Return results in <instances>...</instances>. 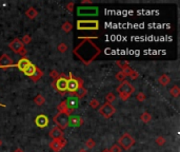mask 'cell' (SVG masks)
<instances>
[{
    "label": "cell",
    "mask_w": 180,
    "mask_h": 152,
    "mask_svg": "<svg viewBox=\"0 0 180 152\" xmlns=\"http://www.w3.org/2000/svg\"><path fill=\"white\" fill-rule=\"evenodd\" d=\"M78 103H79V99H78L77 97H75L74 95H71L68 99H65L66 107H68V111L71 112V114H72L73 112H74L75 108H77Z\"/></svg>",
    "instance_id": "cell-11"
},
{
    "label": "cell",
    "mask_w": 180,
    "mask_h": 152,
    "mask_svg": "<svg viewBox=\"0 0 180 152\" xmlns=\"http://www.w3.org/2000/svg\"><path fill=\"white\" fill-rule=\"evenodd\" d=\"M121 72H122L123 74H124L125 77H127V76H130V75H131V73L133 72V69L129 66V67H127V68L122 69V70H121Z\"/></svg>",
    "instance_id": "cell-36"
},
{
    "label": "cell",
    "mask_w": 180,
    "mask_h": 152,
    "mask_svg": "<svg viewBox=\"0 0 180 152\" xmlns=\"http://www.w3.org/2000/svg\"><path fill=\"white\" fill-rule=\"evenodd\" d=\"M14 152H24V151H23V149H22V148H20V147H18V148L15 149Z\"/></svg>",
    "instance_id": "cell-42"
},
{
    "label": "cell",
    "mask_w": 180,
    "mask_h": 152,
    "mask_svg": "<svg viewBox=\"0 0 180 152\" xmlns=\"http://www.w3.org/2000/svg\"><path fill=\"white\" fill-rule=\"evenodd\" d=\"M54 86L60 92L61 95H63L65 92L68 91V77H65V74H60L57 80L54 81Z\"/></svg>",
    "instance_id": "cell-8"
},
{
    "label": "cell",
    "mask_w": 180,
    "mask_h": 152,
    "mask_svg": "<svg viewBox=\"0 0 180 152\" xmlns=\"http://www.w3.org/2000/svg\"><path fill=\"white\" fill-rule=\"evenodd\" d=\"M155 143L158 146H163L164 144H166V138H164L163 136L159 135V136H157L156 139H155Z\"/></svg>",
    "instance_id": "cell-31"
},
{
    "label": "cell",
    "mask_w": 180,
    "mask_h": 152,
    "mask_svg": "<svg viewBox=\"0 0 180 152\" xmlns=\"http://www.w3.org/2000/svg\"><path fill=\"white\" fill-rule=\"evenodd\" d=\"M14 62L13 59L11 58L7 54H3L0 56V68L1 69H7L9 67H13Z\"/></svg>",
    "instance_id": "cell-12"
},
{
    "label": "cell",
    "mask_w": 180,
    "mask_h": 152,
    "mask_svg": "<svg viewBox=\"0 0 180 152\" xmlns=\"http://www.w3.org/2000/svg\"><path fill=\"white\" fill-rule=\"evenodd\" d=\"M118 145L120 146V148H123L124 150H129L135 145V139L130 133L125 132L118 139Z\"/></svg>",
    "instance_id": "cell-3"
},
{
    "label": "cell",
    "mask_w": 180,
    "mask_h": 152,
    "mask_svg": "<svg viewBox=\"0 0 180 152\" xmlns=\"http://www.w3.org/2000/svg\"><path fill=\"white\" fill-rule=\"evenodd\" d=\"M116 90H117L118 94H119L120 98L125 101H127V99L131 97V95L135 92V88L130 81L123 80L120 83V84L117 87Z\"/></svg>",
    "instance_id": "cell-2"
},
{
    "label": "cell",
    "mask_w": 180,
    "mask_h": 152,
    "mask_svg": "<svg viewBox=\"0 0 180 152\" xmlns=\"http://www.w3.org/2000/svg\"><path fill=\"white\" fill-rule=\"evenodd\" d=\"M61 29H62L65 32H66V33H68V32L72 31V29H73V24H72V22H70V21H65V23L62 24V27H61Z\"/></svg>",
    "instance_id": "cell-27"
},
{
    "label": "cell",
    "mask_w": 180,
    "mask_h": 152,
    "mask_svg": "<svg viewBox=\"0 0 180 152\" xmlns=\"http://www.w3.org/2000/svg\"><path fill=\"white\" fill-rule=\"evenodd\" d=\"M101 152H110V149H103Z\"/></svg>",
    "instance_id": "cell-44"
},
{
    "label": "cell",
    "mask_w": 180,
    "mask_h": 152,
    "mask_svg": "<svg viewBox=\"0 0 180 152\" xmlns=\"http://www.w3.org/2000/svg\"><path fill=\"white\" fill-rule=\"evenodd\" d=\"M25 16L28 17L29 19H35L37 16H38V12H37L36 9H34V7H29L28 10H26L25 12Z\"/></svg>",
    "instance_id": "cell-20"
},
{
    "label": "cell",
    "mask_w": 180,
    "mask_h": 152,
    "mask_svg": "<svg viewBox=\"0 0 180 152\" xmlns=\"http://www.w3.org/2000/svg\"><path fill=\"white\" fill-rule=\"evenodd\" d=\"M83 4H91L92 3V1H90V0H84V1H82Z\"/></svg>",
    "instance_id": "cell-43"
},
{
    "label": "cell",
    "mask_w": 180,
    "mask_h": 152,
    "mask_svg": "<svg viewBox=\"0 0 180 152\" xmlns=\"http://www.w3.org/2000/svg\"><path fill=\"white\" fill-rule=\"evenodd\" d=\"M0 106H1V107H4V105H2V104H0Z\"/></svg>",
    "instance_id": "cell-46"
},
{
    "label": "cell",
    "mask_w": 180,
    "mask_h": 152,
    "mask_svg": "<svg viewBox=\"0 0 180 152\" xmlns=\"http://www.w3.org/2000/svg\"><path fill=\"white\" fill-rule=\"evenodd\" d=\"M9 48L16 54H19L20 56L24 57L26 55V50L24 48V44L19 38H15L9 43Z\"/></svg>",
    "instance_id": "cell-4"
},
{
    "label": "cell",
    "mask_w": 180,
    "mask_h": 152,
    "mask_svg": "<svg viewBox=\"0 0 180 152\" xmlns=\"http://www.w3.org/2000/svg\"><path fill=\"white\" fill-rule=\"evenodd\" d=\"M110 152H121V148L118 144H115L110 148Z\"/></svg>",
    "instance_id": "cell-37"
},
{
    "label": "cell",
    "mask_w": 180,
    "mask_h": 152,
    "mask_svg": "<svg viewBox=\"0 0 180 152\" xmlns=\"http://www.w3.org/2000/svg\"><path fill=\"white\" fill-rule=\"evenodd\" d=\"M50 76L54 81H56L58 79V77L60 76V74H59L56 70H52V71L50 72Z\"/></svg>",
    "instance_id": "cell-33"
},
{
    "label": "cell",
    "mask_w": 180,
    "mask_h": 152,
    "mask_svg": "<svg viewBox=\"0 0 180 152\" xmlns=\"http://www.w3.org/2000/svg\"><path fill=\"white\" fill-rule=\"evenodd\" d=\"M21 41H22V43L23 44H29V43H31V41H32V37L29 36V34H26V35H24V36L22 37Z\"/></svg>",
    "instance_id": "cell-34"
},
{
    "label": "cell",
    "mask_w": 180,
    "mask_h": 152,
    "mask_svg": "<svg viewBox=\"0 0 180 152\" xmlns=\"http://www.w3.org/2000/svg\"><path fill=\"white\" fill-rule=\"evenodd\" d=\"M34 103H35L37 106H42V105L45 103V98L43 97V95L41 94H38L35 98H34Z\"/></svg>",
    "instance_id": "cell-25"
},
{
    "label": "cell",
    "mask_w": 180,
    "mask_h": 152,
    "mask_svg": "<svg viewBox=\"0 0 180 152\" xmlns=\"http://www.w3.org/2000/svg\"><path fill=\"white\" fill-rule=\"evenodd\" d=\"M35 70H36V66L35 64H31L29 66L26 68L25 70L23 71V73H24V75L25 76H29V77H31L32 75L34 74V72H35Z\"/></svg>",
    "instance_id": "cell-23"
},
{
    "label": "cell",
    "mask_w": 180,
    "mask_h": 152,
    "mask_svg": "<svg viewBox=\"0 0 180 152\" xmlns=\"http://www.w3.org/2000/svg\"><path fill=\"white\" fill-rule=\"evenodd\" d=\"M105 99H107V103L112 104L113 101H116V95L114 93H108L107 95V97H105Z\"/></svg>",
    "instance_id": "cell-32"
},
{
    "label": "cell",
    "mask_w": 180,
    "mask_h": 152,
    "mask_svg": "<svg viewBox=\"0 0 180 152\" xmlns=\"http://www.w3.org/2000/svg\"><path fill=\"white\" fill-rule=\"evenodd\" d=\"M90 107L92 109H98L100 107V103H99V101L98 99H96V98H92L91 99V101H90Z\"/></svg>",
    "instance_id": "cell-28"
},
{
    "label": "cell",
    "mask_w": 180,
    "mask_h": 152,
    "mask_svg": "<svg viewBox=\"0 0 180 152\" xmlns=\"http://www.w3.org/2000/svg\"><path fill=\"white\" fill-rule=\"evenodd\" d=\"M49 135H50V138H52V141L61 139V138H65V133H63V131L61 130L60 128H58V127H54V128L50 131Z\"/></svg>",
    "instance_id": "cell-14"
},
{
    "label": "cell",
    "mask_w": 180,
    "mask_h": 152,
    "mask_svg": "<svg viewBox=\"0 0 180 152\" xmlns=\"http://www.w3.org/2000/svg\"><path fill=\"white\" fill-rule=\"evenodd\" d=\"M35 124L37 125V127H39V128H44V127H46L49 125L48 116L44 115V114H40V115H38L35 118Z\"/></svg>",
    "instance_id": "cell-15"
},
{
    "label": "cell",
    "mask_w": 180,
    "mask_h": 152,
    "mask_svg": "<svg viewBox=\"0 0 180 152\" xmlns=\"http://www.w3.org/2000/svg\"><path fill=\"white\" fill-rule=\"evenodd\" d=\"M74 6H75L74 2H68V6H66V10H68V12H73L74 11Z\"/></svg>",
    "instance_id": "cell-41"
},
{
    "label": "cell",
    "mask_w": 180,
    "mask_h": 152,
    "mask_svg": "<svg viewBox=\"0 0 180 152\" xmlns=\"http://www.w3.org/2000/svg\"><path fill=\"white\" fill-rule=\"evenodd\" d=\"M129 77L131 79H133V80H135V79H137L138 77H139V73H138L137 71H135V70H133V72L131 73V75Z\"/></svg>",
    "instance_id": "cell-40"
},
{
    "label": "cell",
    "mask_w": 180,
    "mask_h": 152,
    "mask_svg": "<svg viewBox=\"0 0 180 152\" xmlns=\"http://www.w3.org/2000/svg\"><path fill=\"white\" fill-rule=\"evenodd\" d=\"M87 93H88V90L83 86H81L75 92H74V93H72V95H74L75 97H77L78 99H81V98H83V97L87 95Z\"/></svg>",
    "instance_id": "cell-18"
},
{
    "label": "cell",
    "mask_w": 180,
    "mask_h": 152,
    "mask_svg": "<svg viewBox=\"0 0 180 152\" xmlns=\"http://www.w3.org/2000/svg\"><path fill=\"white\" fill-rule=\"evenodd\" d=\"M53 121H55V124L57 125L58 128H60L61 130H65L68 127V121H70V115H68L66 113H62V112H58L55 116H54Z\"/></svg>",
    "instance_id": "cell-5"
},
{
    "label": "cell",
    "mask_w": 180,
    "mask_h": 152,
    "mask_svg": "<svg viewBox=\"0 0 180 152\" xmlns=\"http://www.w3.org/2000/svg\"><path fill=\"white\" fill-rule=\"evenodd\" d=\"M1 145H2V142H1V141H0V146H1Z\"/></svg>",
    "instance_id": "cell-47"
},
{
    "label": "cell",
    "mask_w": 180,
    "mask_h": 152,
    "mask_svg": "<svg viewBox=\"0 0 180 152\" xmlns=\"http://www.w3.org/2000/svg\"><path fill=\"white\" fill-rule=\"evenodd\" d=\"M78 30H98L99 22L98 20H78L77 22Z\"/></svg>",
    "instance_id": "cell-9"
},
{
    "label": "cell",
    "mask_w": 180,
    "mask_h": 152,
    "mask_svg": "<svg viewBox=\"0 0 180 152\" xmlns=\"http://www.w3.org/2000/svg\"><path fill=\"white\" fill-rule=\"evenodd\" d=\"M81 86H83L82 79L80 77H74L73 74L70 73V76L68 78V91L71 92V94H72Z\"/></svg>",
    "instance_id": "cell-6"
},
{
    "label": "cell",
    "mask_w": 180,
    "mask_h": 152,
    "mask_svg": "<svg viewBox=\"0 0 180 152\" xmlns=\"http://www.w3.org/2000/svg\"><path fill=\"white\" fill-rule=\"evenodd\" d=\"M31 64H32V62L29 61V59L25 58V57H22V58H21V59H19L18 62L16 64V67L18 68V70H20V71L23 72L24 70L28 68V67H29Z\"/></svg>",
    "instance_id": "cell-17"
},
{
    "label": "cell",
    "mask_w": 180,
    "mask_h": 152,
    "mask_svg": "<svg viewBox=\"0 0 180 152\" xmlns=\"http://www.w3.org/2000/svg\"><path fill=\"white\" fill-rule=\"evenodd\" d=\"M80 39H83V41L74 49V54L84 64H90L101 53V50L91 40L92 38L80 37Z\"/></svg>",
    "instance_id": "cell-1"
},
{
    "label": "cell",
    "mask_w": 180,
    "mask_h": 152,
    "mask_svg": "<svg viewBox=\"0 0 180 152\" xmlns=\"http://www.w3.org/2000/svg\"><path fill=\"white\" fill-rule=\"evenodd\" d=\"M170 94H171V96H173V97H178L179 96V94H180V89H179V87L178 86H174V87H172L171 89H170Z\"/></svg>",
    "instance_id": "cell-26"
},
{
    "label": "cell",
    "mask_w": 180,
    "mask_h": 152,
    "mask_svg": "<svg viewBox=\"0 0 180 152\" xmlns=\"http://www.w3.org/2000/svg\"><path fill=\"white\" fill-rule=\"evenodd\" d=\"M140 119H141V121L142 123H144V124H149L150 121H152V115L149 113V112H143V113L140 115Z\"/></svg>",
    "instance_id": "cell-24"
},
{
    "label": "cell",
    "mask_w": 180,
    "mask_h": 152,
    "mask_svg": "<svg viewBox=\"0 0 180 152\" xmlns=\"http://www.w3.org/2000/svg\"><path fill=\"white\" fill-rule=\"evenodd\" d=\"M78 152H88L87 150H84V149H81V150H79Z\"/></svg>",
    "instance_id": "cell-45"
},
{
    "label": "cell",
    "mask_w": 180,
    "mask_h": 152,
    "mask_svg": "<svg viewBox=\"0 0 180 152\" xmlns=\"http://www.w3.org/2000/svg\"><path fill=\"white\" fill-rule=\"evenodd\" d=\"M95 146H96V142L94 141L93 138H88V141L85 142V147L88 149H93Z\"/></svg>",
    "instance_id": "cell-30"
},
{
    "label": "cell",
    "mask_w": 180,
    "mask_h": 152,
    "mask_svg": "<svg viewBox=\"0 0 180 152\" xmlns=\"http://www.w3.org/2000/svg\"><path fill=\"white\" fill-rule=\"evenodd\" d=\"M98 111H99L100 115L103 116L104 118H110L111 116H113L116 113V108L112 104L104 103L98 108Z\"/></svg>",
    "instance_id": "cell-7"
},
{
    "label": "cell",
    "mask_w": 180,
    "mask_h": 152,
    "mask_svg": "<svg viewBox=\"0 0 180 152\" xmlns=\"http://www.w3.org/2000/svg\"><path fill=\"white\" fill-rule=\"evenodd\" d=\"M57 49H58V51L60 52V53H65V52L68 51V44H65V42H61V43L58 44Z\"/></svg>",
    "instance_id": "cell-29"
},
{
    "label": "cell",
    "mask_w": 180,
    "mask_h": 152,
    "mask_svg": "<svg viewBox=\"0 0 180 152\" xmlns=\"http://www.w3.org/2000/svg\"><path fill=\"white\" fill-rule=\"evenodd\" d=\"M116 64H117L118 67H120V68H121V70L130 66L129 62H127V61H116Z\"/></svg>",
    "instance_id": "cell-38"
},
{
    "label": "cell",
    "mask_w": 180,
    "mask_h": 152,
    "mask_svg": "<svg viewBox=\"0 0 180 152\" xmlns=\"http://www.w3.org/2000/svg\"><path fill=\"white\" fill-rule=\"evenodd\" d=\"M57 110H58L59 112H62V113H66L68 115H70V114H71V112L68 111V107H66L65 101H61V103L58 105V106H57Z\"/></svg>",
    "instance_id": "cell-22"
},
{
    "label": "cell",
    "mask_w": 180,
    "mask_h": 152,
    "mask_svg": "<svg viewBox=\"0 0 180 152\" xmlns=\"http://www.w3.org/2000/svg\"><path fill=\"white\" fill-rule=\"evenodd\" d=\"M145 98H147V96H145V94L143 92H139V93H137L136 95V99L138 101H140V103H142V101H145Z\"/></svg>",
    "instance_id": "cell-35"
},
{
    "label": "cell",
    "mask_w": 180,
    "mask_h": 152,
    "mask_svg": "<svg viewBox=\"0 0 180 152\" xmlns=\"http://www.w3.org/2000/svg\"><path fill=\"white\" fill-rule=\"evenodd\" d=\"M43 76V72L41 71V69L40 68H38V67H36V70H35V72H34V74L32 75L29 78L32 79V80L34 81V83H37L38 80H40L41 79V77Z\"/></svg>",
    "instance_id": "cell-19"
},
{
    "label": "cell",
    "mask_w": 180,
    "mask_h": 152,
    "mask_svg": "<svg viewBox=\"0 0 180 152\" xmlns=\"http://www.w3.org/2000/svg\"><path fill=\"white\" fill-rule=\"evenodd\" d=\"M83 123H84V121H83V118L81 116H72V117H70V121H68V126L79 128V127L82 126Z\"/></svg>",
    "instance_id": "cell-16"
},
{
    "label": "cell",
    "mask_w": 180,
    "mask_h": 152,
    "mask_svg": "<svg viewBox=\"0 0 180 152\" xmlns=\"http://www.w3.org/2000/svg\"><path fill=\"white\" fill-rule=\"evenodd\" d=\"M66 143H68V141L65 138L61 139H55V141H52L50 143V148L54 152H59L66 145Z\"/></svg>",
    "instance_id": "cell-10"
},
{
    "label": "cell",
    "mask_w": 180,
    "mask_h": 152,
    "mask_svg": "<svg viewBox=\"0 0 180 152\" xmlns=\"http://www.w3.org/2000/svg\"><path fill=\"white\" fill-rule=\"evenodd\" d=\"M98 14L97 7H80L78 9V15L81 16H93V15Z\"/></svg>",
    "instance_id": "cell-13"
},
{
    "label": "cell",
    "mask_w": 180,
    "mask_h": 152,
    "mask_svg": "<svg viewBox=\"0 0 180 152\" xmlns=\"http://www.w3.org/2000/svg\"><path fill=\"white\" fill-rule=\"evenodd\" d=\"M170 81H171V79H170V77L167 76L166 74H162V75H160L158 78L159 84H161V86H163V87H166L167 84H170Z\"/></svg>",
    "instance_id": "cell-21"
},
{
    "label": "cell",
    "mask_w": 180,
    "mask_h": 152,
    "mask_svg": "<svg viewBox=\"0 0 180 152\" xmlns=\"http://www.w3.org/2000/svg\"><path fill=\"white\" fill-rule=\"evenodd\" d=\"M116 79L119 80V81H123V80H125V75L122 73L121 71H119L117 74H116Z\"/></svg>",
    "instance_id": "cell-39"
}]
</instances>
